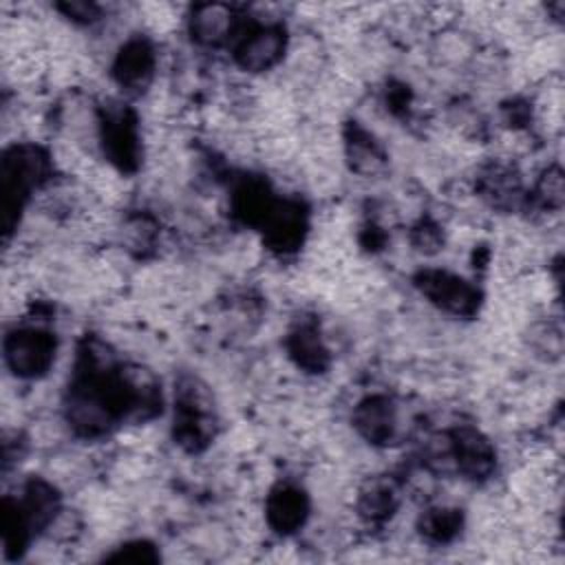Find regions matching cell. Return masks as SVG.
I'll list each match as a JSON object with an SVG mask.
<instances>
[{"instance_id":"6da1fadb","label":"cell","mask_w":565,"mask_h":565,"mask_svg":"<svg viewBox=\"0 0 565 565\" xmlns=\"http://www.w3.org/2000/svg\"><path fill=\"white\" fill-rule=\"evenodd\" d=\"M7 360L11 369L22 377H35L46 373L53 362L55 342L40 329H20L7 338Z\"/></svg>"},{"instance_id":"7a4b0ae2","label":"cell","mask_w":565,"mask_h":565,"mask_svg":"<svg viewBox=\"0 0 565 565\" xmlns=\"http://www.w3.org/2000/svg\"><path fill=\"white\" fill-rule=\"evenodd\" d=\"M192 35L201 44H218L225 40H232L234 33H238L234 13L223 4H201L192 11Z\"/></svg>"},{"instance_id":"3957f363","label":"cell","mask_w":565,"mask_h":565,"mask_svg":"<svg viewBox=\"0 0 565 565\" xmlns=\"http://www.w3.org/2000/svg\"><path fill=\"white\" fill-rule=\"evenodd\" d=\"M305 499L300 497L298 490L282 488L280 492H274L269 501V519L278 527H291L302 523L305 516Z\"/></svg>"}]
</instances>
